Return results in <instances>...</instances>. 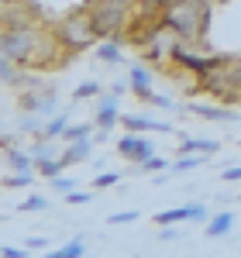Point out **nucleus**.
Returning a JSON list of instances; mask_svg holds the SVG:
<instances>
[{
	"label": "nucleus",
	"instance_id": "nucleus-17",
	"mask_svg": "<svg viewBox=\"0 0 241 258\" xmlns=\"http://www.w3.org/2000/svg\"><path fill=\"white\" fill-rule=\"evenodd\" d=\"M86 255V241L83 238H73L69 244H62L55 251H48V258H83Z\"/></svg>",
	"mask_w": 241,
	"mask_h": 258
},
{
	"label": "nucleus",
	"instance_id": "nucleus-20",
	"mask_svg": "<svg viewBox=\"0 0 241 258\" xmlns=\"http://www.w3.org/2000/svg\"><path fill=\"white\" fill-rule=\"evenodd\" d=\"M35 172L45 176V179H55V176L66 172V162L62 159H41V162H35Z\"/></svg>",
	"mask_w": 241,
	"mask_h": 258
},
{
	"label": "nucleus",
	"instance_id": "nucleus-35",
	"mask_svg": "<svg viewBox=\"0 0 241 258\" xmlns=\"http://www.w3.org/2000/svg\"><path fill=\"white\" fill-rule=\"evenodd\" d=\"M4 4H11V0H0V7H4Z\"/></svg>",
	"mask_w": 241,
	"mask_h": 258
},
{
	"label": "nucleus",
	"instance_id": "nucleus-28",
	"mask_svg": "<svg viewBox=\"0 0 241 258\" xmlns=\"http://www.w3.org/2000/svg\"><path fill=\"white\" fill-rule=\"evenodd\" d=\"M135 220H141L138 210H117V214L107 217V224H135Z\"/></svg>",
	"mask_w": 241,
	"mask_h": 258
},
{
	"label": "nucleus",
	"instance_id": "nucleus-27",
	"mask_svg": "<svg viewBox=\"0 0 241 258\" xmlns=\"http://www.w3.org/2000/svg\"><path fill=\"white\" fill-rule=\"evenodd\" d=\"M117 182H120V172H100V176L93 179V189H110Z\"/></svg>",
	"mask_w": 241,
	"mask_h": 258
},
{
	"label": "nucleus",
	"instance_id": "nucleus-18",
	"mask_svg": "<svg viewBox=\"0 0 241 258\" xmlns=\"http://www.w3.org/2000/svg\"><path fill=\"white\" fill-rule=\"evenodd\" d=\"M45 114H31V110H28V114H21L18 117V131H24V135H28V131H31V135H35V138H38L41 131H45Z\"/></svg>",
	"mask_w": 241,
	"mask_h": 258
},
{
	"label": "nucleus",
	"instance_id": "nucleus-25",
	"mask_svg": "<svg viewBox=\"0 0 241 258\" xmlns=\"http://www.w3.org/2000/svg\"><path fill=\"white\" fill-rule=\"evenodd\" d=\"M103 90H100V83H93V80H83L80 86H76V93L73 97L76 100H93V97H100Z\"/></svg>",
	"mask_w": 241,
	"mask_h": 258
},
{
	"label": "nucleus",
	"instance_id": "nucleus-7",
	"mask_svg": "<svg viewBox=\"0 0 241 258\" xmlns=\"http://www.w3.org/2000/svg\"><path fill=\"white\" fill-rule=\"evenodd\" d=\"M120 124H124V131H138V135H148V131H155V135H179L169 120H155L148 114H120Z\"/></svg>",
	"mask_w": 241,
	"mask_h": 258
},
{
	"label": "nucleus",
	"instance_id": "nucleus-23",
	"mask_svg": "<svg viewBox=\"0 0 241 258\" xmlns=\"http://www.w3.org/2000/svg\"><path fill=\"white\" fill-rule=\"evenodd\" d=\"M21 214H41V210H48V200L41 197V193H31V197H24L18 203Z\"/></svg>",
	"mask_w": 241,
	"mask_h": 258
},
{
	"label": "nucleus",
	"instance_id": "nucleus-30",
	"mask_svg": "<svg viewBox=\"0 0 241 258\" xmlns=\"http://www.w3.org/2000/svg\"><path fill=\"white\" fill-rule=\"evenodd\" d=\"M28 255H31L28 248H14V244H4L0 248V258H28Z\"/></svg>",
	"mask_w": 241,
	"mask_h": 258
},
{
	"label": "nucleus",
	"instance_id": "nucleus-2",
	"mask_svg": "<svg viewBox=\"0 0 241 258\" xmlns=\"http://www.w3.org/2000/svg\"><path fill=\"white\" fill-rule=\"evenodd\" d=\"M55 38L66 52H86V48H93L100 35H97V28H93V18H90V7H76V11H69L66 18L55 21Z\"/></svg>",
	"mask_w": 241,
	"mask_h": 258
},
{
	"label": "nucleus",
	"instance_id": "nucleus-14",
	"mask_svg": "<svg viewBox=\"0 0 241 258\" xmlns=\"http://www.w3.org/2000/svg\"><path fill=\"white\" fill-rule=\"evenodd\" d=\"M193 217V203H186V207H172V210H159V214H155V224H159V227H165V224H179V220H190Z\"/></svg>",
	"mask_w": 241,
	"mask_h": 258
},
{
	"label": "nucleus",
	"instance_id": "nucleus-31",
	"mask_svg": "<svg viewBox=\"0 0 241 258\" xmlns=\"http://www.w3.org/2000/svg\"><path fill=\"white\" fill-rule=\"evenodd\" d=\"M221 176H224V182H241V165H231V169H224Z\"/></svg>",
	"mask_w": 241,
	"mask_h": 258
},
{
	"label": "nucleus",
	"instance_id": "nucleus-33",
	"mask_svg": "<svg viewBox=\"0 0 241 258\" xmlns=\"http://www.w3.org/2000/svg\"><path fill=\"white\" fill-rule=\"evenodd\" d=\"M162 7H165V11H169V7H176V4H183V0H159Z\"/></svg>",
	"mask_w": 241,
	"mask_h": 258
},
{
	"label": "nucleus",
	"instance_id": "nucleus-32",
	"mask_svg": "<svg viewBox=\"0 0 241 258\" xmlns=\"http://www.w3.org/2000/svg\"><path fill=\"white\" fill-rule=\"evenodd\" d=\"M24 248H28V251H41V248H48V238H28Z\"/></svg>",
	"mask_w": 241,
	"mask_h": 258
},
{
	"label": "nucleus",
	"instance_id": "nucleus-36",
	"mask_svg": "<svg viewBox=\"0 0 241 258\" xmlns=\"http://www.w3.org/2000/svg\"><path fill=\"white\" fill-rule=\"evenodd\" d=\"M0 193H4V186H0Z\"/></svg>",
	"mask_w": 241,
	"mask_h": 258
},
{
	"label": "nucleus",
	"instance_id": "nucleus-5",
	"mask_svg": "<svg viewBox=\"0 0 241 258\" xmlns=\"http://www.w3.org/2000/svg\"><path fill=\"white\" fill-rule=\"evenodd\" d=\"M114 148H117L120 159L131 162V165H141L145 159H152V155H155V145H152V138H141L138 131H124Z\"/></svg>",
	"mask_w": 241,
	"mask_h": 258
},
{
	"label": "nucleus",
	"instance_id": "nucleus-21",
	"mask_svg": "<svg viewBox=\"0 0 241 258\" xmlns=\"http://www.w3.org/2000/svg\"><path fill=\"white\" fill-rule=\"evenodd\" d=\"M141 176H162V172H169V159H159V155H152V159H145L141 165H135Z\"/></svg>",
	"mask_w": 241,
	"mask_h": 258
},
{
	"label": "nucleus",
	"instance_id": "nucleus-34",
	"mask_svg": "<svg viewBox=\"0 0 241 258\" xmlns=\"http://www.w3.org/2000/svg\"><path fill=\"white\" fill-rule=\"evenodd\" d=\"M120 4H128V7H135V4H138V0H120Z\"/></svg>",
	"mask_w": 241,
	"mask_h": 258
},
{
	"label": "nucleus",
	"instance_id": "nucleus-24",
	"mask_svg": "<svg viewBox=\"0 0 241 258\" xmlns=\"http://www.w3.org/2000/svg\"><path fill=\"white\" fill-rule=\"evenodd\" d=\"M35 182V172H14V176H4V189H28Z\"/></svg>",
	"mask_w": 241,
	"mask_h": 258
},
{
	"label": "nucleus",
	"instance_id": "nucleus-16",
	"mask_svg": "<svg viewBox=\"0 0 241 258\" xmlns=\"http://www.w3.org/2000/svg\"><path fill=\"white\" fill-rule=\"evenodd\" d=\"M97 55H100V62H107V66H120V62H124V55H120V48H117L114 38H100Z\"/></svg>",
	"mask_w": 241,
	"mask_h": 258
},
{
	"label": "nucleus",
	"instance_id": "nucleus-3",
	"mask_svg": "<svg viewBox=\"0 0 241 258\" xmlns=\"http://www.w3.org/2000/svg\"><path fill=\"white\" fill-rule=\"evenodd\" d=\"M90 18H93V28L100 38H117V35H124L128 21H131V7L120 0H93Z\"/></svg>",
	"mask_w": 241,
	"mask_h": 258
},
{
	"label": "nucleus",
	"instance_id": "nucleus-22",
	"mask_svg": "<svg viewBox=\"0 0 241 258\" xmlns=\"http://www.w3.org/2000/svg\"><path fill=\"white\" fill-rule=\"evenodd\" d=\"M66 127H69V110H62L59 117H52V120H48L41 135H45V138H59V141H62V131H66Z\"/></svg>",
	"mask_w": 241,
	"mask_h": 258
},
{
	"label": "nucleus",
	"instance_id": "nucleus-6",
	"mask_svg": "<svg viewBox=\"0 0 241 258\" xmlns=\"http://www.w3.org/2000/svg\"><path fill=\"white\" fill-rule=\"evenodd\" d=\"M93 120H97V131H114V124H120V97L114 90H107V93L97 97Z\"/></svg>",
	"mask_w": 241,
	"mask_h": 258
},
{
	"label": "nucleus",
	"instance_id": "nucleus-19",
	"mask_svg": "<svg viewBox=\"0 0 241 258\" xmlns=\"http://www.w3.org/2000/svg\"><path fill=\"white\" fill-rule=\"evenodd\" d=\"M93 127H97V120H83V124H69V127L62 131V145H66V141H76V138H90V135H93Z\"/></svg>",
	"mask_w": 241,
	"mask_h": 258
},
{
	"label": "nucleus",
	"instance_id": "nucleus-13",
	"mask_svg": "<svg viewBox=\"0 0 241 258\" xmlns=\"http://www.w3.org/2000/svg\"><path fill=\"white\" fill-rule=\"evenodd\" d=\"M28 152H31V159L41 162V159H59V138H45V135H38V138H31V145H28Z\"/></svg>",
	"mask_w": 241,
	"mask_h": 258
},
{
	"label": "nucleus",
	"instance_id": "nucleus-10",
	"mask_svg": "<svg viewBox=\"0 0 241 258\" xmlns=\"http://www.w3.org/2000/svg\"><path fill=\"white\" fill-rule=\"evenodd\" d=\"M90 155H93V138H76V141H66V148H62L59 159L66 162V169H69V165L90 162Z\"/></svg>",
	"mask_w": 241,
	"mask_h": 258
},
{
	"label": "nucleus",
	"instance_id": "nucleus-37",
	"mask_svg": "<svg viewBox=\"0 0 241 258\" xmlns=\"http://www.w3.org/2000/svg\"><path fill=\"white\" fill-rule=\"evenodd\" d=\"M238 200H241V193H238Z\"/></svg>",
	"mask_w": 241,
	"mask_h": 258
},
{
	"label": "nucleus",
	"instance_id": "nucleus-38",
	"mask_svg": "<svg viewBox=\"0 0 241 258\" xmlns=\"http://www.w3.org/2000/svg\"><path fill=\"white\" fill-rule=\"evenodd\" d=\"M0 220H4V217H0Z\"/></svg>",
	"mask_w": 241,
	"mask_h": 258
},
{
	"label": "nucleus",
	"instance_id": "nucleus-15",
	"mask_svg": "<svg viewBox=\"0 0 241 258\" xmlns=\"http://www.w3.org/2000/svg\"><path fill=\"white\" fill-rule=\"evenodd\" d=\"M207 155H197V152H190V155H179V159L169 165V176H183V172H193V169H200Z\"/></svg>",
	"mask_w": 241,
	"mask_h": 258
},
{
	"label": "nucleus",
	"instance_id": "nucleus-1",
	"mask_svg": "<svg viewBox=\"0 0 241 258\" xmlns=\"http://www.w3.org/2000/svg\"><path fill=\"white\" fill-rule=\"evenodd\" d=\"M162 28L176 31L186 45H200L210 28V0H183L162 14Z\"/></svg>",
	"mask_w": 241,
	"mask_h": 258
},
{
	"label": "nucleus",
	"instance_id": "nucleus-12",
	"mask_svg": "<svg viewBox=\"0 0 241 258\" xmlns=\"http://www.w3.org/2000/svg\"><path fill=\"white\" fill-rule=\"evenodd\" d=\"M190 152H197V155H217L221 152V141H214V138H190V135H183L179 141V155H190Z\"/></svg>",
	"mask_w": 241,
	"mask_h": 258
},
{
	"label": "nucleus",
	"instance_id": "nucleus-26",
	"mask_svg": "<svg viewBox=\"0 0 241 258\" xmlns=\"http://www.w3.org/2000/svg\"><path fill=\"white\" fill-rule=\"evenodd\" d=\"M48 182H52V189H55V193H62V197L76 189V179H73V176H66V172H62V176H55V179H48Z\"/></svg>",
	"mask_w": 241,
	"mask_h": 258
},
{
	"label": "nucleus",
	"instance_id": "nucleus-29",
	"mask_svg": "<svg viewBox=\"0 0 241 258\" xmlns=\"http://www.w3.org/2000/svg\"><path fill=\"white\" fill-rule=\"evenodd\" d=\"M93 200V193H80V189H73V193H66V203L69 207H86Z\"/></svg>",
	"mask_w": 241,
	"mask_h": 258
},
{
	"label": "nucleus",
	"instance_id": "nucleus-9",
	"mask_svg": "<svg viewBox=\"0 0 241 258\" xmlns=\"http://www.w3.org/2000/svg\"><path fill=\"white\" fill-rule=\"evenodd\" d=\"M186 114H193L200 120H214V124H238L241 120L238 110H224V107H214V103H190Z\"/></svg>",
	"mask_w": 241,
	"mask_h": 258
},
{
	"label": "nucleus",
	"instance_id": "nucleus-11",
	"mask_svg": "<svg viewBox=\"0 0 241 258\" xmlns=\"http://www.w3.org/2000/svg\"><path fill=\"white\" fill-rule=\"evenodd\" d=\"M234 231V214L231 210H221V214H214V217L203 224V234L210 241H221V238H227Z\"/></svg>",
	"mask_w": 241,
	"mask_h": 258
},
{
	"label": "nucleus",
	"instance_id": "nucleus-4",
	"mask_svg": "<svg viewBox=\"0 0 241 258\" xmlns=\"http://www.w3.org/2000/svg\"><path fill=\"white\" fill-rule=\"evenodd\" d=\"M18 107L21 110H31V114H55V107H59V93H55V86H48V83H41V86H28V90H21L18 97Z\"/></svg>",
	"mask_w": 241,
	"mask_h": 258
},
{
	"label": "nucleus",
	"instance_id": "nucleus-8",
	"mask_svg": "<svg viewBox=\"0 0 241 258\" xmlns=\"http://www.w3.org/2000/svg\"><path fill=\"white\" fill-rule=\"evenodd\" d=\"M128 83H131V93H135L141 103H152L155 90H152V73H148V66L131 62V66H128Z\"/></svg>",
	"mask_w": 241,
	"mask_h": 258
}]
</instances>
